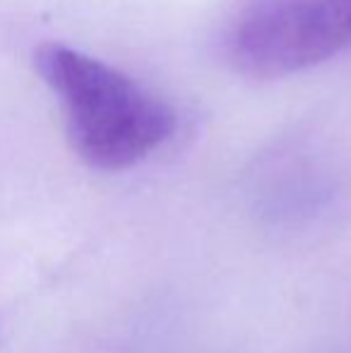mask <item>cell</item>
Segmentation results:
<instances>
[{
    "label": "cell",
    "instance_id": "6da1fadb",
    "mask_svg": "<svg viewBox=\"0 0 351 353\" xmlns=\"http://www.w3.org/2000/svg\"><path fill=\"white\" fill-rule=\"evenodd\" d=\"M34 65L61 101L72 149L92 168H130L174 135V108L99 58L41 43Z\"/></svg>",
    "mask_w": 351,
    "mask_h": 353
},
{
    "label": "cell",
    "instance_id": "7a4b0ae2",
    "mask_svg": "<svg viewBox=\"0 0 351 353\" xmlns=\"http://www.w3.org/2000/svg\"><path fill=\"white\" fill-rule=\"evenodd\" d=\"M351 46V0H274L250 12L231 39V58L253 77H286Z\"/></svg>",
    "mask_w": 351,
    "mask_h": 353
}]
</instances>
